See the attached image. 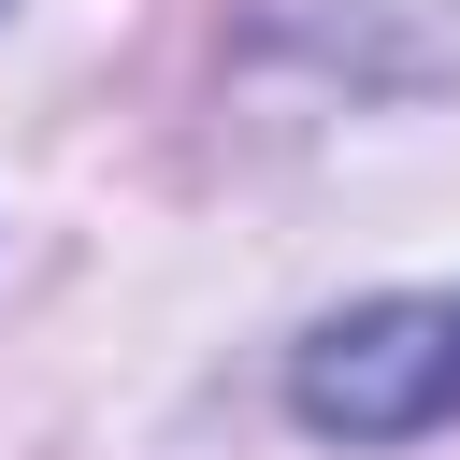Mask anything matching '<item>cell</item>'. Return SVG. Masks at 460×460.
Segmentation results:
<instances>
[{"label":"cell","instance_id":"1","mask_svg":"<svg viewBox=\"0 0 460 460\" xmlns=\"http://www.w3.org/2000/svg\"><path fill=\"white\" fill-rule=\"evenodd\" d=\"M288 402H302V431H345V446L446 431L460 417V302H359V316H331L288 359Z\"/></svg>","mask_w":460,"mask_h":460}]
</instances>
